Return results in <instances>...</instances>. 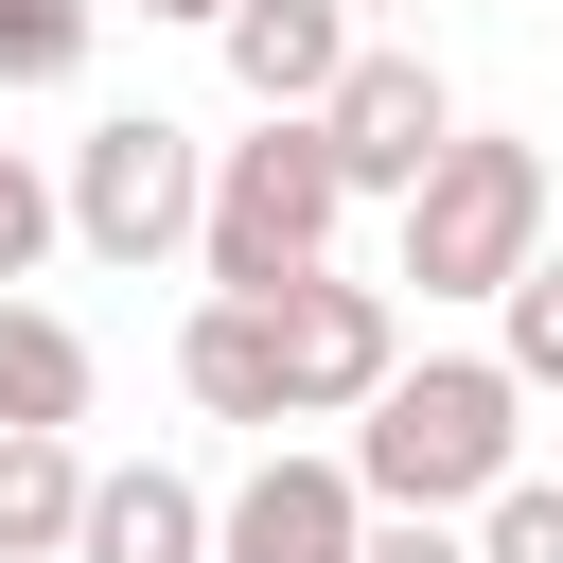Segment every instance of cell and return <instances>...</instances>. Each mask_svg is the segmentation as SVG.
I'll use <instances>...</instances> for the list:
<instances>
[{
	"label": "cell",
	"mask_w": 563,
	"mask_h": 563,
	"mask_svg": "<svg viewBox=\"0 0 563 563\" xmlns=\"http://www.w3.org/2000/svg\"><path fill=\"white\" fill-rule=\"evenodd\" d=\"M528 475V387L493 352H405L352 422V493L369 510H422V528H475L493 493Z\"/></svg>",
	"instance_id": "1"
},
{
	"label": "cell",
	"mask_w": 563,
	"mask_h": 563,
	"mask_svg": "<svg viewBox=\"0 0 563 563\" xmlns=\"http://www.w3.org/2000/svg\"><path fill=\"white\" fill-rule=\"evenodd\" d=\"M334 229H352V194H334L317 123H246V141H211V211H194V282H211V299H282V282H317Z\"/></svg>",
	"instance_id": "2"
},
{
	"label": "cell",
	"mask_w": 563,
	"mask_h": 563,
	"mask_svg": "<svg viewBox=\"0 0 563 563\" xmlns=\"http://www.w3.org/2000/svg\"><path fill=\"white\" fill-rule=\"evenodd\" d=\"M528 264H545V158L493 141V123H457V141L422 158V194H405V264H387V282H422V299H510Z\"/></svg>",
	"instance_id": "3"
},
{
	"label": "cell",
	"mask_w": 563,
	"mask_h": 563,
	"mask_svg": "<svg viewBox=\"0 0 563 563\" xmlns=\"http://www.w3.org/2000/svg\"><path fill=\"white\" fill-rule=\"evenodd\" d=\"M194 211H211V141L176 123V106H106L88 141H70V176H53V229L88 246V264H176L194 246Z\"/></svg>",
	"instance_id": "4"
},
{
	"label": "cell",
	"mask_w": 563,
	"mask_h": 563,
	"mask_svg": "<svg viewBox=\"0 0 563 563\" xmlns=\"http://www.w3.org/2000/svg\"><path fill=\"white\" fill-rule=\"evenodd\" d=\"M457 141V88H440V53L422 35H369L352 70H334V106H317V158H334V194H422V158Z\"/></svg>",
	"instance_id": "5"
},
{
	"label": "cell",
	"mask_w": 563,
	"mask_h": 563,
	"mask_svg": "<svg viewBox=\"0 0 563 563\" xmlns=\"http://www.w3.org/2000/svg\"><path fill=\"white\" fill-rule=\"evenodd\" d=\"M264 334H282V422H369V387L405 369V299L387 282H282L264 299Z\"/></svg>",
	"instance_id": "6"
},
{
	"label": "cell",
	"mask_w": 563,
	"mask_h": 563,
	"mask_svg": "<svg viewBox=\"0 0 563 563\" xmlns=\"http://www.w3.org/2000/svg\"><path fill=\"white\" fill-rule=\"evenodd\" d=\"M369 545V493H352V457H317V440H264L229 493H211V563H352Z\"/></svg>",
	"instance_id": "7"
},
{
	"label": "cell",
	"mask_w": 563,
	"mask_h": 563,
	"mask_svg": "<svg viewBox=\"0 0 563 563\" xmlns=\"http://www.w3.org/2000/svg\"><path fill=\"white\" fill-rule=\"evenodd\" d=\"M211 53H229V88H246L264 123H317V106H334V70H352L369 35H352L334 0H229V18H211Z\"/></svg>",
	"instance_id": "8"
},
{
	"label": "cell",
	"mask_w": 563,
	"mask_h": 563,
	"mask_svg": "<svg viewBox=\"0 0 563 563\" xmlns=\"http://www.w3.org/2000/svg\"><path fill=\"white\" fill-rule=\"evenodd\" d=\"M70 563H211V493H194L176 457H88Z\"/></svg>",
	"instance_id": "9"
},
{
	"label": "cell",
	"mask_w": 563,
	"mask_h": 563,
	"mask_svg": "<svg viewBox=\"0 0 563 563\" xmlns=\"http://www.w3.org/2000/svg\"><path fill=\"white\" fill-rule=\"evenodd\" d=\"M176 387H194L211 422L282 440V334H264V299H194V317H176Z\"/></svg>",
	"instance_id": "10"
},
{
	"label": "cell",
	"mask_w": 563,
	"mask_h": 563,
	"mask_svg": "<svg viewBox=\"0 0 563 563\" xmlns=\"http://www.w3.org/2000/svg\"><path fill=\"white\" fill-rule=\"evenodd\" d=\"M88 387H106V369H88V334H70L53 299H0V440H70V422H88Z\"/></svg>",
	"instance_id": "11"
},
{
	"label": "cell",
	"mask_w": 563,
	"mask_h": 563,
	"mask_svg": "<svg viewBox=\"0 0 563 563\" xmlns=\"http://www.w3.org/2000/svg\"><path fill=\"white\" fill-rule=\"evenodd\" d=\"M88 510V440H0V563H70Z\"/></svg>",
	"instance_id": "12"
},
{
	"label": "cell",
	"mask_w": 563,
	"mask_h": 563,
	"mask_svg": "<svg viewBox=\"0 0 563 563\" xmlns=\"http://www.w3.org/2000/svg\"><path fill=\"white\" fill-rule=\"evenodd\" d=\"M106 0H0V88H88Z\"/></svg>",
	"instance_id": "13"
},
{
	"label": "cell",
	"mask_w": 563,
	"mask_h": 563,
	"mask_svg": "<svg viewBox=\"0 0 563 563\" xmlns=\"http://www.w3.org/2000/svg\"><path fill=\"white\" fill-rule=\"evenodd\" d=\"M493 369H510V387H528V405H545V387H563V246H545V264H528V282H510V299H493Z\"/></svg>",
	"instance_id": "14"
},
{
	"label": "cell",
	"mask_w": 563,
	"mask_h": 563,
	"mask_svg": "<svg viewBox=\"0 0 563 563\" xmlns=\"http://www.w3.org/2000/svg\"><path fill=\"white\" fill-rule=\"evenodd\" d=\"M53 246H70V229H53V176H35V141H0V299H18Z\"/></svg>",
	"instance_id": "15"
},
{
	"label": "cell",
	"mask_w": 563,
	"mask_h": 563,
	"mask_svg": "<svg viewBox=\"0 0 563 563\" xmlns=\"http://www.w3.org/2000/svg\"><path fill=\"white\" fill-rule=\"evenodd\" d=\"M475 563H563V475H510L475 510Z\"/></svg>",
	"instance_id": "16"
},
{
	"label": "cell",
	"mask_w": 563,
	"mask_h": 563,
	"mask_svg": "<svg viewBox=\"0 0 563 563\" xmlns=\"http://www.w3.org/2000/svg\"><path fill=\"white\" fill-rule=\"evenodd\" d=\"M352 563H475V528H422V510H369V545Z\"/></svg>",
	"instance_id": "17"
},
{
	"label": "cell",
	"mask_w": 563,
	"mask_h": 563,
	"mask_svg": "<svg viewBox=\"0 0 563 563\" xmlns=\"http://www.w3.org/2000/svg\"><path fill=\"white\" fill-rule=\"evenodd\" d=\"M334 18H352V35H369V18H422V0H334Z\"/></svg>",
	"instance_id": "18"
},
{
	"label": "cell",
	"mask_w": 563,
	"mask_h": 563,
	"mask_svg": "<svg viewBox=\"0 0 563 563\" xmlns=\"http://www.w3.org/2000/svg\"><path fill=\"white\" fill-rule=\"evenodd\" d=\"M141 18H194V35H211V18H229V0H141Z\"/></svg>",
	"instance_id": "19"
}]
</instances>
